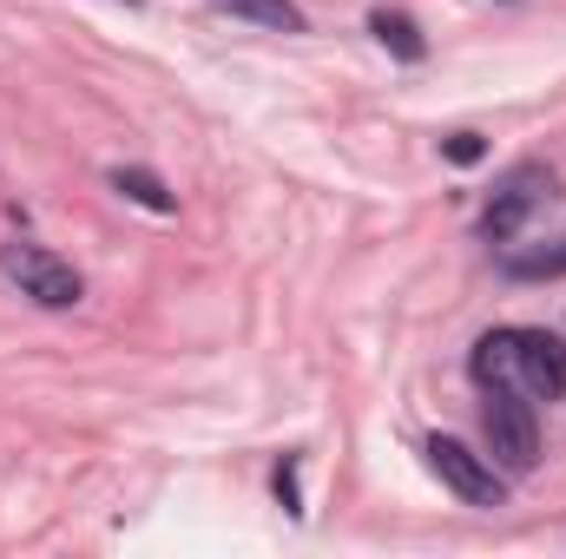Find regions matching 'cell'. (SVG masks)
<instances>
[{
    "mask_svg": "<svg viewBox=\"0 0 566 559\" xmlns=\"http://www.w3.org/2000/svg\"><path fill=\"white\" fill-rule=\"evenodd\" d=\"M481 428H488V461H501L507 474H527V467L541 461V428H534V395H527V389L488 382Z\"/></svg>",
    "mask_w": 566,
    "mask_h": 559,
    "instance_id": "obj_1",
    "label": "cell"
},
{
    "mask_svg": "<svg viewBox=\"0 0 566 559\" xmlns=\"http://www.w3.org/2000/svg\"><path fill=\"white\" fill-rule=\"evenodd\" d=\"M554 191H560V184H554L547 165H514V171L494 184L488 211H481V238H488V244H514V238L554 204Z\"/></svg>",
    "mask_w": 566,
    "mask_h": 559,
    "instance_id": "obj_2",
    "label": "cell"
},
{
    "mask_svg": "<svg viewBox=\"0 0 566 559\" xmlns=\"http://www.w3.org/2000/svg\"><path fill=\"white\" fill-rule=\"evenodd\" d=\"M0 277L20 283V296H33L40 309H73L80 303V271L66 257H53L46 244H0Z\"/></svg>",
    "mask_w": 566,
    "mask_h": 559,
    "instance_id": "obj_3",
    "label": "cell"
},
{
    "mask_svg": "<svg viewBox=\"0 0 566 559\" xmlns=\"http://www.w3.org/2000/svg\"><path fill=\"white\" fill-rule=\"evenodd\" d=\"M428 467L468 500V507H501L507 500V481H501V467L494 461H481L474 447H461V441H448V434H434L428 441Z\"/></svg>",
    "mask_w": 566,
    "mask_h": 559,
    "instance_id": "obj_4",
    "label": "cell"
},
{
    "mask_svg": "<svg viewBox=\"0 0 566 559\" xmlns=\"http://www.w3.org/2000/svg\"><path fill=\"white\" fill-rule=\"evenodd\" d=\"M514 389H527L534 402H566V342L560 336H547V329H521Z\"/></svg>",
    "mask_w": 566,
    "mask_h": 559,
    "instance_id": "obj_5",
    "label": "cell"
},
{
    "mask_svg": "<svg viewBox=\"0 0 566 559\" xmlns=\"http://www.w3.org/2000/svg\"><path fill=\"white\" fill-rule=\"evenodd\" d=\"M369 33H376V40H382V46H389L402 66H422V60H428L422 27H416L409 13H396V7H376V13H369Z\"/></svg>",
    "mask_w": 566,
    "mask_h": 559,
    "instance_id": "obj_6",
    "label": "cell"
},
{
    "mask_svg": "<svg viewBox=\"0 0 566 559\" xmlns=\"http://www.w3.org/2000/svg\"><path fill=\"white\" fill-rule=\"evenodd\" d=\"M113 191H119V198H133V204H145V211H158V218H171V211H178V198H171L151 171H139V165H119V171H113Z\"/></svg>",
    "mask_w": 566,
    "mask_h": 559,
    "instance_id": "obj_7",
    "label": "cell"
},
{
    "mask_svg": "<svg viewBox=\"0 0 566 559\" xmlns=\"http://www.w3.org/2000/svg\"><path fill=\"white\" fill-rule=\"evenodd\" d=\"M238 20H258V27H277V33H303V7L296 0H211Z\"/></svg>",
    "mask_w": 566,
    "mask_h": 559,
    "instance_id": "obj_8",
    "label": "cell"
},
{
    "mask_svg": "<svg viewBox=\"0 0 566 559\" xmlns=\"http://www.w3.org/2000/svg\"><path fill=\"white\" fill-rule=\"evenodd\" d=\"M507 277H566V238L554 251H534V257H507Z\"/></svg>",
    "mask_w": 566,
    "mask_h": 559,
    "instance_id": "obj_9",
    "label": "cell"
},
{
    "mask_svg": "<svg viewBox=\"0 0 566 559\" xmlns=\"http://www.w3.org/2000/svg\"><path fill=\"white\" fill-rule=\"evenodd\" d=\"M441 151H448V165H481L488 145L474 139V133H454V139H441Z\"/></svg>",
    "mask_w": 566,
    "mask_h": 559,
    "instance_id": "obj_10",
    "label": "cell"
},
{
    "mask_svg": "<svg viewBox=\"0 0 566 559\" xmlns=\"http://www.w3.org/2000/svg\"><path fill=\"white\" fill-rule=\"evenodd\" d=\"M126 7H139V0H126Z\"/></svg>",
    "mask_w": 566,
    "mask_h": 559,
    "instance_id": "obj_11",
    "label": "cell"
}]
</instances>
